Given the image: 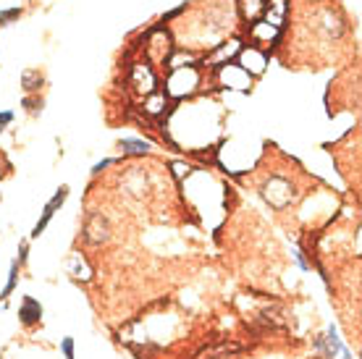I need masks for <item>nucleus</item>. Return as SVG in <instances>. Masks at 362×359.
I'll list each match as a JSON object with an SVG mask.
<instances>
[{"label": "nucleus", "instance_id": "2eb2a0df", "mask_svg": "<svg viewBox=\"0 0 362 359\" xmlns=\"http://www.w3.org/2000/svg\"><path fill=\"white\" fill-rule=\"evenodd\" d=\"M165 102H168V98H165V92H153V95H147L145 98V113L147 116H160L165 108Z\"/></svg>", "mask_w": 362, "mask_h": 359}, {"label": "nucleus", "instance_id": "20e7f679", "mask_svg": "<svg viewBox=\"0 0 362 359\" xmlns=\"http://www.w3.org/2000/svg\"><path fill=\"white\" fill-rule=\"evenodd\" d=\"M129 84H132V90H134L136 95H142V98L158 92V76H155L153 66H150V63H134L132 71H129Z\"/></svg>", "mask_w": 362, "mask_h": 359}, {"label": "nucleus", "instance_id": "a211bd4d", "mask_svg": "<svg viewBox=\"0 0 362 359\" xmlns=\"http://www.w3.org/2000/svg\"><path fill=\"white\" fill-rule=\"evenodd\" d=\"M18 273H21V265H18V260L11 262V270H8V281H6V288L0 291V299L6 302V299L16 291V283H18Z\"/></svg>", "mask_w": 362, "mask_h": 359}, {"label": "nucleus", "instance_id": "9d476101", "mask_svg": "<svg viewBox=\"0 0 362 359\" xmlns=\"http://www.w3.org/2000/svg\"><path fill=\"white\" fill-rule=\"evenodd\" d=\"M286 13H289V0H265V11H263L265 24H271V27L284 32V27H286Z\"/></svg>", "mask_w": 362, "mask_h": 359}, {"label": "nucleus", "instance_id": "a878e982", "mask_svg": "<svg viewBox=\"0 0 362 359\" xmlns=\"http://www.w3.org/2000/svg\"><path fill=\"white\" fill-rule=\"evenodd\" d=\"M113 158H108V160H103V163H98V165H95V168H92V173H103L105 171V168H108V165H113Z\"/></svg>", "mask_w": 362, "mask_h": 359}, {"label": "nucleus", "instance_id": "f3484780", "mask_svg": "<svg viewBox=\"0 0 362 359\" xmlns=\"http://www.w3.org/2000/svg\"><path fill=\"white\" fill-rule=\"evenodd\" d=\"M71 276L76 281H90L92 278V270H90V265L84 262L82 254H71Z\"/></svg>", "mask_w": 362, "mask_h": 359}, {"label": "nucleus", "instance_id": "dca6fc26", "mask_svg": "<svg viewBox=\"0 0 362 359\" xmlns=\"http://www.w3.org/2000/svg\"><path fill=\"white\" fill-rule=\"evenodd\" d=\"M234 351H239L236 343H218V346H210V349L199 351L194 359H221V357H226V354H234Z\"/></svg>", "mask_w": 362, "mask_h": 359}, {"label": "nucleus", "instance_id": "393cba45", "mask_svg": "<svg viewBox=\"0 0 362 359\" xmlns=\"http://www.w3.org/2000/svg\"><path fill=\"white\" fill-rule=\"evenodd\" d=\"M173 171H176V176H179V179H184V176H189V165H181V163H173Z\"/></svg>", "mask_w": 362, "mask_h": 359}, {"label": "nucleus", "instance_id": "6ab92c4d", "mask_svg": "<svg viewBox=\"0 0 362 359\" xmlns=\"http://www.w3.org/2000/svg\"><path fill=\"white\" fill-rule=\"evenodd\" d=\"M61 351H64L66 359H76V346H74V339H71V336L61 339Z\"/></svg>", "mask_w": 362, "mask_h": 359}, {"label": "nucleus", "instance_id": "ddd939ff", "mask_svg": "<svg viewBox=\"0 0 362 359\" xmlns=\"http://www.w3.org/2000/svg\"><path fill=\"white\" fill-rule=\"evenodd\" d=\"M45 84V76H42V71L40 69H27V71H21V87H24V92L27 95H32V92H40V87Z\"/></svg>", "mask_w": 362, "mask_h": 359}, {"label": "nucleus", "instance_id": "1a4fd4ad", "mask_svg": "<svg viewBox=\"0 0 362 359\" xmlns=\"http://www.w3.org/2000/svg\"><path fill=\"white\" fill-rule=\"evenodd\" d=\"M66 197H69V187H66V184H64V187H61V189H58V192H55V197L50 199V202H47V205H45V210H42V218H40V220H37V225H35V228H32V239H40V234H42V231H45V228H47V223L53 220L55 210H58V207L64 205Z\"/></svg>", "mask_w": 362, "mask_h": 359}, {"label": "nucleus", "instance_id": "9b49d317", "mask_svg": "<svg viewBox=\"0 0 362 359\" xmlns=\"http://www.w3.org/2000/svg\"><path fill=\"white\" fill-rule=\"evenodd\" d=\"M18 320L21 325H37L42 320V305L37 302L35 297H24L21 299V307H18Z\"/></svg>", "mask_w": 362, "mask_h": 359}, {"label": "nucleus", "instance_id": "4468645a", "mask_svg": "<svg viewBox=\"0 0 362 359\" xmlns=\"http://www.w3.org/2000/svg\"><path fill=\"white\" fill-rule=\"evenodd\" d=\"M118 147L127 155H147L153 150V144L145 142V139H136V136H124V139L118 142Z\"/></svg>", "mask_w": 362, "mask_h": 359}, {"label": "nucleus", "instance_id": "f8f14e48", "mask_svg": "<svg viewBox=\"0 0 362 359\" xmlns=\"http://www.w3.org/2000/svg\"><path fill=\"white\" fill-rule=\"evenodd\" d=\"M236 6H239V16L247 21V27L255 24V21H260L265 11V0H236Z\"/></svg>", "mask_w": 362, "mask_h": 359}, {"label": "nucleus", "instance_id": "b1692460", "mask_svg": "<svg viewBox=\"0 0 362 359\" xmlns=\"http://www.w3.org/2000/svg\"><path fill=\"white\" fill-rule=\"evenodd\" d=\"M11 121H13V113H11V110H0V131L8 129Z\"/></svg>", "mask_w": 362, "mask_h": 359}, {"label": "nucleus", "instance_id": "7ed1b4c3", "mask_svg": "<svg viewBox=\"0 0 362 359\" xmlns=\"http://www.w3.org/2000/svg\"><path fill=\"white\" fill-rule=\"evenodd\" d=\"M263 197L265 202L276 210H284V207L289 205L291 199H294V187H291L289 179H284V176H271V179L263 184Z\"/></svg>", "mask_w": 362, "mask_h": 359}, {"label": "nucleus", "instance_id": "6e6552de", "mask_svg": "<svg viewBox=\"0 0 362 359\" xmlns=\"http://www.w3.org/2000/svg\"><path fill=\"white\" fill-rule=\"evenodd\" d=\"M341 349H344V343H341V339H339V328H336V325H328L326 333L315 339V351L317 354H323L326 359H336V354H339Z\"/></svg>", "mask_w": 362, "mask_h": 359}, {"label": "nucleus", "instance_id": "f257e3e1", "mask_svg": "<svg viewBox=\"0 0 362 359\" xmlns=\"http://www.w3.org/2000/svg\"><path fill=\"white\" fill-rule=\"evenodd\" d=\"M173 50H176V47H173V40L163 27L153 29V32L147 35V40H145L147 63H153V66H165Z\"/></svg>", "mask_w": 362, "mask_h": 359}, {"label": "nucleus", "instance_id": "39448f33", "mask_svg": "<svg viewBox=\"0 0 362 359\" xmlns=\"http://www.w3.org/2000/svg\"><path fill=\"white\" fill-rule=\"evenodd\" d=\"M218 81H221L223 87H231V90H239V92H247L252 87V76H250L239 63L221 66V69H218Z\"/></svg>", "mask_w": 362, "mask_h": 359}, {"label": "nucleus", "instance_id": "5701e85b", "mask_svg": "<svg viewBox=\"0 0 362 359\" xmlns=\"http://www.w3.org/2000/svg\"><path fill=\"white\" fill-rule=\"evenodd\" d=\"M27 257H29V242H21L18 244V265H24V262H27Z\"/></svg>", "mask_w": 362, "mask_h": 359}, {"label": "nucleus", "instance_id": "f03ea898", "mask_svg": "<svg viewBox=\"0 0 362 359\" xmlns=\"http://www.w3.org/2000/svg\"><path fill=\"white\" fill-rule=\"evenodd\" d=\"M197 84H199V71L194 66L176 69L165 79V98H187V95H192V92L197 90Z\"/></svg>", "mask_w": 362, "mask_h": 359}, {"label": "nucleus", "instance_id": "412c9836", "mask_svg": "<svg viewBox=\"0 0 362 359\" xmlns=\"http://www.w3.org/2000/svg\"><path fill=\"white\" fill-rule=\"evenodd\" d=\"M24 108L29 110V113H32V116H37V113H40V110H42V100H37V98H24Z\"/></svg>", "mask_w": 362, "mask_h": 359}, {"label": "nucleus", "instance_id": "aec40b11", "mask_svg": "<svg viewBox=\"0 0 362 359\" xmlns=\"http://www.w3.org/2000/svg\"><path fill=\"white\" fill-rule=\"evenodd\" d=\"M21 16V8H8L0 13V27H8L11 21H16V18Z\"/></svg>", "mask_w": 362, "mask_h": 359}, {"label": "nucleus", "instance_id": "4be33fe9", "mask_svg": "<svg viewBox=\"0 0 362 359\" xmlns=\"http://www.w3.org/2000/svg\"><path fill=\"white\" fill-rule=\"evenodd\" d=\"M291 254H294V262L299 265V270H305V273H308V270H310V262H308V257H305V252H302L297 247V249L291 252Z\"/></svg>", "mask_w": 362, "mask_h": 359}, {"label": "nucleus", "instance_id": "423d86ee", "mask_svg": "<svg viewBox=\"0 0 362 359\" xmlns=\"http://www.w3.org/2000/svg\"><path fill=\"white\" fill-rule=\"evenodd\" d=\"M216 50L210 55H205V66H210V69H221V66H226V63H231L236 58V55L242 53V40H236V37H231V40H226V42H221V45H213Z\"/></svg>", "mask_w": 362, "mask_h": 359}, {"label": "nucleus", "instance_id": "0eeeda50", "mask_svg": "<svg viewBox=\"0 0 362 359\" xmlns=\"http://www.w3.org/2000/svg\"><path fill=\"white\" fill-rule=\"evenodd\" d=\"M236 58H239V66H242L250 76L263 73L265 66H268V55H265L263 50H257V47H242V53L236 55Z\"/></svg>", "mask_w": 362, "mask_h": 359}]
</instances>
